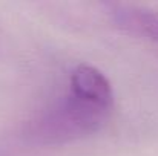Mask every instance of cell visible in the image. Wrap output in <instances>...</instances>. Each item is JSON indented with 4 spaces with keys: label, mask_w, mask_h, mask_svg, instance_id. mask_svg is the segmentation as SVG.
Returning <instances> with one entry per match:
<instances>
[{
    "label": "cell",
    "mask_w": 158,
    "mask_h": 156,
    "mask_svg": "<svg viewBox=\"0 0 158 156\" xmlns=\"http://www.w3.org/2000/svg\"><path fill=\"white\" fill-rule=\"evenodd\" d=\"M114 92L105 75L88 64L77 66L69 77L66 95L60 97L23 129L31 146L55 147L85 139L100 132L109 121Z\"/></svg>",
    "instance_id": "cell-1"
},
{
    "label": "cell",
    "mask_w": 158,
    "mask_h": 156,
    "mask_svg": "<svg viewBox=\"0 0 158 156\" xmlns=\"http://www.w3.org/2000/svg\"><path fill=\"white\" fill-rule=\"evenodd\" d=\"M110 20L121 31L158 46V12L132 5H107Z\"/></svg>",
    "instance_id": "cell-2"
}]
</instances>
